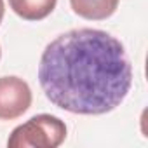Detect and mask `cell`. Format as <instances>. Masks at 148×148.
I'll list each match as a JSON object with an SVG mask.
<instances>
[{"label":"cell","instance_id":"7a4b0ae2","mask_svg":"<svg viewBox=\"0 0 148 148\" xmlns=\"http://www.w3.org/2000/svg\"><path fill=\"white\" fill-rule=\"evenodd\" d=\"M66 124L51 113L33 115L25 124L18 125L9 139V148H58L66 139Z\"/></svg>","mask_w":148,"mask_h":148},{"label":"cell","instance_id":"277c9868","mask_svg":"<svg viewBox=\"0 0 148 148\" xmlns=\"http://www.w3.org/2000/svg\"><path fill=\"white\" fill-rule=\"evenodd\" d=\"M71 11L89 21H103L115 14L119 0H70Z\"/></svg>","mask_w":148,"mask_h":148},{"label":"cell","instance_id":"3957f363","mask_svg":"<svg viewBox=\"0 0 148 148\" xmlns=\"http://www.w3.org/2000/svg\"><path fill=\"white\" fill-rule=\"evenodd\" d=\"M32 89L26 80L7 75L0 77V120H14L32 106Z\"/></svg>","mask_w":148,"mask_h":148},{"label":"cell","instance_id":"8992f818","mask_svg":"<svg viewBox=\"0 0 148 148\" xmlns=\"http://www.w3.org/2000/svg\"><path fill=\"white\" fill-rule=\"evenodd\" d=\"M4 14H5V4H4V0H0V23L4 19Z\"/></svg>","mask_w":148,"mask_h":148},{"label":"cell","instance_id":"6da1fadb","mask_svg":"<svg viewBox=\"0 0 148 148\" xmlns=\"http://www.w3.org/2000/svg\"><path fill=\"white\" fill-rule=\"evenodd\" d=\"M38 82L45 98L64 112L105 115L127 98L132 64L124 44L112 33L75 28L45 45Z\"/></svg>","mask_w":148,"mask_h":148},{"label":"cell","instance_id":"5b68a950","mask_svg":"<svg viewBox=\"0 0 148 148\" xmlns=\"http://www.w3.org/2000/svg\"><path fill=\"white\" fill-rule=\"evenodd\" d=\"M58 0H9V5L25 21H42L54 9Z\"/></svg>","mask_w":148,"mask_h":148},{"label":"cell","instance_id":"52a82bcc","mask_svg":"<svg viewBox=\"0 0 148 148\" xmlns=\"http://www.w3.org/2000/svg\"><path fill=\"white\" fill-rule=\"evenodd\" d=\"M0 58H2V49H0Z\"/></svg>","mask_w":148,"mask_h":148}]
</instances>
